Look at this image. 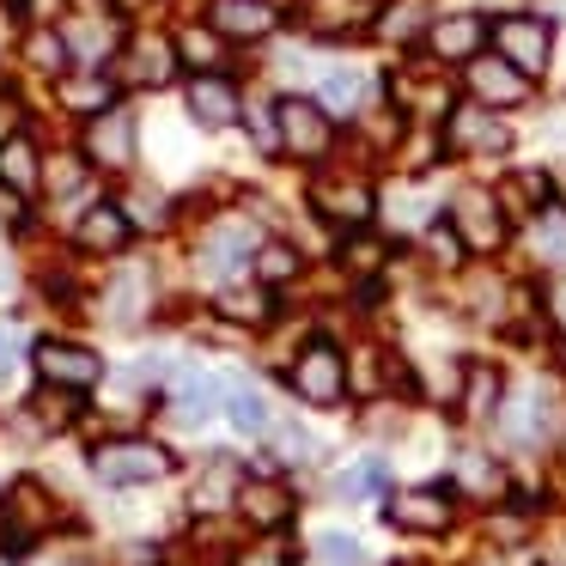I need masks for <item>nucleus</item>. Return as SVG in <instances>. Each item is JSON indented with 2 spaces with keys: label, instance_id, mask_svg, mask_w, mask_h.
Returning a JSON list of instances; mask_svg holds the SVG:
<instances>
[{
  "label": "nucleus",
  "instance_id": "nucleus-1",
  "mask_svg": "<svg viewBox=\"0 0 566 566\" xmlns=\"http://www.w3.org/2000/svg\"><path fill=\"white\" fill-rule=\"evenodd\" d=\"M177 469V457L159 439H104L92 444V475L104 488H153Z\"/></svg>",
  "mask_w": 566,
  "mask_h": 566
},
{
  "label": "nucleus",
  "instance_id": "nucleus-2",
  "mask_svg": "<svg viewBox=\"0 0 566 566\" xmlns=\"http://www.w3.org/2000/svg\"><path fill=\"white\" fill-rule=\"evenodd\" d=\"M274 147L281 153H293V159H305V165H317V159H329L335 153V116L323 111L317 98H281L274 104Z\"/></svg>",
  "mask_w": 566,
  "mask_h": 566
},
{
  "label": "nucleus",
  "instance_id": "nucleus-3",
  "mask_svg": "<svg viewBox=\"0 0 566 566\" xmlns=\"http://www.w3.org/2000/svg\"><path fill=\"white\" fill-rule=\"evenodd\" d=\"M451 226H457V238H463L475 256H488V250L505 244V232H512V213H505L500 189L463 184V189L451 196Z\"/></svg>",
  "mask_w": 566,
  "mask_h": 566
},
{
  "label": "nucleus",
  "instance_id": "nucleus-4",
  "mask_svg": "<svg viewBox=\"0 0 566 566\" xmlns=\"http://www.w3.org/2000/svg\"><path fill=\"white\" fill-rule=\"evenodd\" d=\"M293 396L298 402H311V408H342V396H347V359H342V347L335 342H311L305 354L293 359Z\"/></svg>",
  "mask_w": 566,
  "mask_h": 566
},
{
  "label": "nucleus",
  "instance_id": "nucleus-5",
  "mask_svg": "<svg viewBox=\"0 0 566 566\" xmlns=\"http://www.w3.org/2000/svg\"><path fill=\"white\" fill-rule=\"evenodd\" d=\"M493 50L536 80V74H548V62H554V25L536 13H505V19H493Z\"/></svg>",
  "mask_w": 566,
  "mask_h": 566
},
{
  "label": "nucleus",
  "instance_id": "nucleus-6",
  "mask_svg": "<svg viewBox=\"0 0 566 566\" xmlns=\"http://www.w3.org/2000/svg\"><path fill=\"white\" fill-rule=\"evenodd\" d=\"M311 208H317L329 226L359 232V226L378 213V196H371V184H366V177H354V171H323L317 184H311Z\"/></svg>",
  "mask_w": 566,
  "mask_h": 566
},
{
  "label": "nucleus",
  "instance_id": "nucleus-7",
  "mask_svg": "<svg viewBox=\"0 0 566 566\" xmlns=\"http://www.w3.org/2000/svg\"><path fill=\"white\" fill-rule=\"evenodd\" d=\"M31 366H38L43 384H62V390H80V396L104 384V359L80 342H50V335H43V342L31 347Z\"/></svg>",
  "mask_w": 566,
  "mask_h": 566
},
{
  "label": "nucleus",
  "instance_id": "nucleus-8",
  "mask_svg": "<svg viewBox=\"0 0 566 566\" xmlns=\"http://www.w3.org/2000/svg\"><path fill=\"white\" fill-rule=\"evenodd\" d=\"M80 153L92 159V171H128L135 165V116L123 104L86 116V135H80Z\"/></svg>",
  "mask_w": 566,
  "mask_h": 566
},
{
  "label": "nucleus",
  "instance_id": "nucleus-9",
  "mask_svg": "<svg viewBox=\"0 0 566 566\" xmlns=\"http://www.w3.org/2000/svg\"><path fill=\"white\" fill-rule=\"evenodd\" d=\"M444 140H451L457 153H475V159H488V153H512V128L500 123V111H488V104H475V98L451 104V116H444Z\"/></svg>",
  "mask_w": 566,
  "mask_h": 566
},
{
  "label": "nucleus",
  "instance_id": "nucleus-10",
  "mask_svg": "<svg viewBox=\"0 0 566 566\" xmlns=\"http://www.w3.org/2000/svg\"><path fill=\"white\" fill-rule=\"evenodd\" d=\"M384 517H390L396 530H408V536H439V530H451L457 500L444 488H402V493L384 500Z\"/></svg>",
  "mask_w": 566,
  "mask_h": 566
},
{
  "label": "nucleus",
  "instance_id": "nucleus-11",
  "mask_svg": "<svg viewBox=\"0 0 566 566\" xmlns=\"http://www.w3.org/2000/svg\"><path fill=\"white\" fill-rule=\"evenodd\" d=\"M50 524V500H43L38 481H13L7 500H0V548L7 554H25L38 542V530Z\"/></svg>",
  "mask_w": 566,
  "mask_h": 566
},
{
  "label": "nucleus",
  "instance_id": "nucleus-12",
  "mask_svg": "<svg viewBox=\"0 0 566 566\" xmlns=\"http://www.w3.org/2000/svg\"><path fill=\"white\" fill-rule=\"evenodd\" d=\"M469 98L488 104V111H517V104H530V74L512 67L500 50L475 55V62H469Z\"/></svg>",
  "mask_w": 566,
  "mask_h": 566
},
{
  "label": "nucleus",
  "instance_id": "nucleus-13",
  "mask_svg": "<svg viewBox=\"0 0 566 566\" xmlns=\"http://www.w3.org/2000/svg\"><path fill=\"white\" fill-rule=\"evenodd\" d=\"M184 104H189V123L196 128H238L244 123V92L226 74H196L184 92Z\"/></svg>",
  "mask_w": 566,
  "mask_h": 566
},
{
  "label": "nucleus",
  "instance_id": "nucleus-14",
  "mask_svg": "<svg viewBox=\"0 0 566 566\" xmlns=\"http://www.w3.org/2000/svg\"><path fill=\"white\" fill-rule=\"evenodd\" d=\"M420 43H427L432 62H463L469 67L481 55V43H493V25L481 13H444V19H432V25H427V38H420Z\"/></svg>",
  "mask_w": 566,
  "mask_h": 566
},
{
  "label": "nucleus",
  "instance_id": "nucleus-15",
  "mask_svg": "<svg viewBox=\"0 0 566 566\" xmlns=\"http://www.w3.org/2000/svg\"><path fill=\"white\" fill-rule=\"evenodd\" d=\"M238 517H244L250 530H262V536H274V530H286L293 524V488H286V481H269V475H256V481H244V488H238Z\"/></svg>",
  "mask_w": 566,
  "mask_h": 566
},
{
  "label": "nucleus",
  "instance_id": "nucleus-16",
  "mask_svg": "<svg viewBox=\"0 0 566 566\" xmlns=\"http://www.w3.org/2000/svg\"><path fill=\"white\" fill-rule=\"evenodd\" d=\"M311 38H354V31L378 25V0H298Z\"/></svg>",
  "mask_w": 566,
  "mask_h": 566
},
{
  "label": "nucleus",
  "instance_id": "nucleus-17",
  "mask_svg": "<svg viewBox=\"0 0 566 566\" xmlns=\"http://www.w3.org/2000/svg\"><path fill=\"white\" fill-rule=\"evenodd\" d=\"M208 25L226 31L232 43H262V38L281 31V7H274V0H213Z\"/></svg>",
  "mask_w": 566,
  "mask_h": 566
},
{
  "label": "nucleus",
  "instance_id": "nucleus-18",
  "mask_svg": "<svg viewBox=\"0 0 566 566\" xmlns=\"http://www.w3.org/2000/svg\"><path fill=\"white\" fill-rule=\"evenodd\" d=\"M262 244H269V238H262L256 226L244 220V213H226V220L208 226V238H201V256H208L213 269H244V262H256Z\"/></svg>",
  "mask_w": 566,
  "mask_h": 566
},
{
  "label": "nucleus",
  "instance_id": "nucleus-19",
  "mask_svg": "<svg viewBox=\"0 0 566 566\" xmlns=\"http://www.w3.org/2000/svg\"><path fill=\"white\" fill-rule=\"evenodd\" d=\"M128 238H135V226H128V213L116 208V201H92L74 226V244L86 250V256H123Z\"/></svg>",
  "mask_w": 566,
  "mask_h": 566
},
{
  "label": "nucleus",
  "instance_id": "nucleus-20",
  "mask_svg": "<svg viewBox=\"0 0 566 566\" xmlns=\"http://www.w3.org/2000/svg\"><path fill=\"white\" fill-rule=\"evenodd\" d=\"M177 62H184V55L165 38H128L123 43V80L128 86H171Z\"/></svg>",
  "mask_w": 566,
  "mask_h": 566
},
{
  "label": "nucleus",
  "instance_id": "nucleus-21",
  "mask_svg": "<svg viewBox=\"0 0 566 566\" xmlns=\"http://www.w3.org/2000/svg\"><path fill=\"white\" fill-rule=\"evenodd\" d=\"M0 189H13L19 201L43 196V159H38V140L31 135H13L0 147Z\"/></svg>",
  "mask_w": 566,
  "mask_h": 566
},
{
  "label": "nucleus",
  "instance_id": "nucleus-22",
  "mask_svg": "<svg viewBox=\"0 0 566 566\" xmlns=\"http://www.w3.org/2000/svg\"><path fill=\"white\" fill-rule=\"evenodd\" d=\"M317 92H323V111L329 116H359L371 104V80L359 67H317Z\"/></svg>",
  "mask_w": 566,
  "mask_h": 566
},
{
  "label": "nucleus",
  "instance_id": "nucleus-23",
  "mask_svg": "<svg viewBox=\"0 0 566 566\" xmlns=\"http://www.w3.org/2000/svg\"><path fill=\"white\" fill-rule=\"evenodd\" d=\"M153 305V274L147 269H128L123 281H111V293H104V317L111 323H140Z\"/></svg>",
  "mask_w": 566,
  "mask_h": 566
},
{
  "label": "nucleus",
  "instance_id": "nucleus-24",
  "mask_svg": "<svg viewBox=\"0 0 566 566\" xmlns=\"http://www.w3.org/2000/svg\"><path fill=\"white\" fill-rule=\"evenodd\" d=\"M226 31H213V25H184L177 31V55H184L189 67H201V74H220V62H226Z\"/></svg>",
  "mask_w": 566,
  "mask_h": 566
},
{
  "label": "nucleus",
  "instance_id": "nucleus-25",
  "mask_svg": "<svg viewBox=\"0 0 566 566\" xmlns=\"http://www.w3.org/2000/svg\"><path fill=\"white\" fill-rule=\"evenodd\" d=\"M457 488L475 493V500H500L505 493V469L488 451H457Z\"/></svg>",
  "mask_w": 566,
  "mask_h": 566
},
{
  "label": "nucleus",
  "instance_id": "nucleus-26",
  "mask_svg": "<svg viewBox=\"0 0 566 566\" xmlns=\"http://www.w3.org/2000/svg\"><path fill=\"white\" fill-rule=\"evenodd\" d=\"M171 396H177V415H184V420H196V427L213 415V408H220V384H213L208 371H177Z\"/></svg>",
  "mask_w": 566,
  "mask_h": 566
},
{
  "label": "nucleus",
  "instance_id": "nucleus-27",
  "mask_svg": "<svg viewBox=\"0 0 566 566\" xmlns=\"http://www.w3.org/2000/svg\"><path fill=\"white\" fill-rule=\"evenodd\" d=\"M457 402H463V420H488L493 408H500V371L493 366H463V396H457Z\"/></svg>",
  "mask_w": 566,
  "mask_h": 566
},
{
  "label": "nucleus",
  "instance_id": "nucleus-28",
  "mask_svg": "<svg viewBox=\"0 0 566 566\" xmlns=\"http://www.w3.org/2000/svg\"><path fill=\"white\" fill-rule=\"evenodd\" d=\"M213 305H220V317H232V323H250V329H256V323H269V311H274V298H269V286H220V298H213Z\"/></svg>",
  "mask_w": 566,
  "mask_h": 566
},
{
  "label": "nucleus",
  "instance_id": "nucleus-29",
  "mask_svg": "<svg viewBox=\"0 0 566 566\" xmlns=\"http://www.w3.org/2000/svg\"><path fill=\"white\" fill-rule=\"evenodd\" d=\"M226 415H232L238 432H269V402H262V390L244 378L226 384Z\"/></svg>",
  "mask_w": 566,
  "mask_h": 566
},
{
  "label": "nucleus",
  "instance_id": "nucleus-30",
  "mask_svg": "<svg viewBox=\"0 0 566 566\" xmlns=\"http://www.w3.org/2000/svg\"><path fill=\"white\" fill-rule=\"evenodd\" d=\"M25 55L38 74H67V62H74V43H67V31H31L25 38Z\"/></svg>",
  "mask_w": 566,
  "mask_h": 566
},
{
  "label": "nucleus",
  "instance_id": "nucleus-31",
  "mask_svg": "<svg viewBox=\"0 0 566 566\" xmlns=\"http://www.w3.org/2000/svg\"><path fill=\"white\" fill-rule=\"evenodd\" d=\"M74 415H80V390H62V384H43L38 402H31V420H38V427H50V432H62Z\"/></svg>",
  "mask_w": 566,
  "mask_h": 566
},
{
  "label": "nucleus",
  "instance_id": "nucleus-32",
  "mask_svg": "<svg viewBox=\"0 0 566 566\" xmlns=\"http://www.w3.org/2000/svg\"><path fill=\"white\" fill-rule=\"evenodd\" d=\"M67 111H80V116H98V111H111L116 104V86L104 74H86V80H67Z\"/></svg>",
  "mask_w": 566,
  "mask_h": 566
},
{
  "label": "nucleus",
  "instance_id": "nucleus-33",
  "mask_svg": "<svg viewBox=\"0 0 566 566\" xmlns=\"http://www.w3.org/2000/svg\"><path fill=\"white\" fill-rule=\"evenodd\" d=\"M298 269H305V262H298V250H293V244H281V238H269V244L256 250V281H262V286L293 281Z\"/></svg>",
  "mask_w": 566,
  "mask_h": 566
},
{
  "label": "nucleus",
  "instance_id": "nucleus-34",
  "mask_svg": "<svg viewBox=\"0 0 566 566\" xmlns=\"http://www.w3.org/2000/svg\"><path fill=\"white\" fill-rule=\"evenodd\" d=\"M384 481H390V469H384L378 457H366V463L342 469V481H335V493H342V500H371V493H384Z\"/></svg>",
  "mask_w": 566,
  "mask_h": 566
},
{
  "label": "nucleus",
  "instance_id": "nucleus-35",
  "mask_svg": "<svg viewBox=\"0 0 566 566\" xmlns=\"http://www.w3.org/2000/svg\"><path fill=\"white\" fill-rule=\"evenodd\" d=\"M311 566H366V548L354 536H342V530H323L311 542Z\"/></svg>",
  "mask_w": 566,
  "mask_h": 566
},
{
  "label": "nucleus",
  "instance_id": "nucleus-36",
  "mask_svg": "<svg viewBox=\"0 0 566 566\" xmlns=\"http://www.w3.org/2000/svg\"><path fill=\"white\" fill-rule=\"evenodd\" d=\"M86 171H92V159L86 153H55L50 165H43V184H50V196H74V189H86Z\"/></svg>",
  "mask_w": 566,
  "mask_h": 566
},
{
  "label": "nucleus",
  "instance_id": "nucleus-37",
  "mask_svg": "<svg viewBox=\"0 0 566 566\" xmlns=\"http://www.w3.org/2000/svg\"><path fill=\"white\" fill-rule=\"evenodd\" d=\"M548 177H542V171H517L512 177V184H505V196L500 201H517V208H530V213H542V208H548Z\"/></svg>",
  "mask_w": 566,
  "mask_h": 566
},
{
  "label": "nucleus",
  "instance_id": "nucleus-38",
  "mask_svg": "<svg viewBox=\"0 0 566 566\" xmlns=\"http://www.w3.org/2000/svg\"><path fill=\"white\" fill-rule=\"evenodd\" d=\"M427 25H432V19L427 13H420V0H408V7H396V13H378V31H384V38H427Z\"/></svg>",
  "mask_w": 566,
  "mask_h": 566
},
{
  "label": "nucleus",
  "instance_id": "nucleus-39",
  "mask_svg": "<svg viewBox=\"0 0 566 566\" xmlns=\"http://www.w3.org/2000/svg\"><path fill=\"white\" fill-rule=\"evenodd\" d=\"M536 256L542 262H566V213H542L536 220Z\"/></svg>",
  "mask_w": 566,
  "mask_h": 566
},
{
  "label": "nucleus",
  "instance_id": "nucleus-40",
  "mask_svg": "<svg viewBox=\"0 0 566 566\" xmlns=\"http://www.w3.org/2000/svg\"><path fill=\"white\" fill-rule=\"evenodd\" d=\"M427 250H432V262H444V269H457L463 262V238H457V226L444 220V226H427Z\"/></svg>",
  "mask_w": 566,
  "mask_h": 566
},
{
  "label": "nucleus",
  "instance_id": "nucleus-41",
  "mask_svg": "<svg viewBox=\"0 0 566 566\" xmlns=\"http://www.w3.org/2000/svg\"><path fill=\"white\" fill-rule=\"evenodd\" d=\"M244 566H293V554H286V542H281V530H274L262 548H250L244 554Z\"/></svg>",
  "mask_w": 566,
  "mask_h": 566
},
{
  "label": "nucleus",
  "instance_id": "nucleus-42",
  "mask_svg": "<svg viewBox=\"0 0 566 566\" xmlns=\"http://www.w3.org/2000/svg\"><path fill=\"white\" fill-rule=\"evenodd\" d=\"M19 359H25V347H19V335H0V390L19 378Z\"/></svg>",
  "mask_w": 566,
  "mask_h": 566
},
{
  "label": "nucleus",
  "instance_id": "nucleus-43",
  "mask_svg": "<svg viewBox=\"0 0 566 566\" xmlns=\"http://www.w3.org/2000/svg\"><path fill=\"white\" fill-rule=\"evenodd\" d=\"M13 135H25V111H19L13 98H0V147H7Z\"/></svg>",
  "mask_w": 566,
  "mask_h": 566
},
{
  "label": "nucleus",
  "instance_id": "nucleus-44",
  "mask_svg": "<svg viewBox=\"0 0 566 566\" xmlns=\"http://www.w3.org/2000/svg\"><path fill=\"white\" fill-rule=\"evenodd\" d=\"M281 457H293V463H305V457H311L305 427H286V432H281Z\"/></svg>",
  "mask_w": 566,
  "mask_h": 566
},
{
  "label": "nucleus",
  "instance_id": "nucleus-45",
  "mask_svg": "<svg viewBox=\"0 0 566 566\" xmlns=\"http://www.w3.org/2000/svg\"><path fill=\"white\" fill-rule=\"evenodd\" d=\"M7 293H13V274H7V262H0V305H7Z\"/></svg>",
  "mask_w": 566,
  "mask_h": 566
},
{
  "label": "nucleus",
  "instance_id": "nucleus-46",
  "mask_svg": "<svg viewBox=\"0 0 566 566\" xmlns=\"http://www.w3.org/2000/svg\"><path fill=\"white\" fill-rule=\"evenodd\" d=\"M554 317L566 323V286H554Z\"/></svg>",
  "mask_w": 566,
  "mask_h": 566
},
{
  "label": "nucleus",
  "instance_id": "nucleus-47",
  "mask_svg": "<svg viewBox=\"0 0 566 566\" xmlns=\"http://www.w3.org/2000/svg\"><path fill=\"white\" fill-rule=\"evenodd\" d=\"M0 92H7V74H0Z\"/></svg>",
  "mask_w": 566,
  "mask_h": 566
},
{
  "label": "nucleus",
  "instance_id": "nucleus-48",
  "mask_svg": "<svg viewBox=\"0 0 566 566\" xmlns=\"http://www.w3.org/2000/svg\"><path fill=\"white\" fill-rule=\"evenodd\" d=\"M80 566H92V560H80Z\"/></svg>",
  "mask_w": 566,
  "mask_h": 566
}]
</instances>
